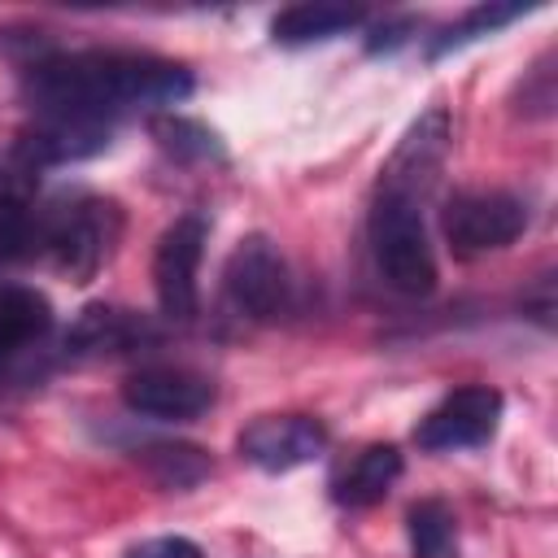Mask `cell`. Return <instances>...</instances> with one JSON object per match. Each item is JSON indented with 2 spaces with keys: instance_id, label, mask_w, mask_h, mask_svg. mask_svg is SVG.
Listing matches in <instances>:
<instances>
[{
  "instance_id": "1",
  "label": "cell",
  "mask_w": 558,
  "mask_h": 558,
  "mask_svg": "<svg viewBox=\"0 0 558 558\" xmlns=\"http://www.w3.org/2000/svg\"><path fill=\"white\" fill-rule=\"evenodd\" d=\"M35 118H100L113 122L126 109H174L192 96V74L179 61L153 52H44L22 70Z\"/></svg>"
},
{
  "instance_id": "2",
  "label": "cell",
  "mask_w": 558,
  "mask_h": 558,
  "mask_svg": "<svg viewBox=\"0 0 558 558\" xmlns=\"http://www.w3.org/2000/svg\"><path fill=\"white\" fill-rule=\"evenodd\" d=\"M39 257L70 283H92L122 235V209L105 196H74L39 214Z\"/></svg>"
},
{
  "instance_id": "3",
  "label": "cell",
  "mask_w": 558,
  "mask_h": 558,
  "mask_svg": "<svg viewBox=\"0 0 558 558\" xmlns=\"http://www.w3.org/2000/svg\"><path fill=\"white\" fill-rule=\"evenodd\" d=\"M366 240L375 270L405 296H427L436 288V253L427 244L423 209L401 196H375L366 218Z\"/></svg>"
},
{
  "instance_id": "4",
  "label": "cell",
  "mask_w": 558,
  "mask_h": 558,
  "mask_svg": "<svg viewBox=\"0 0 558 558\" xmlns=\"http://www.w3.org/2000/svg\"><path fill=\"white\" fill-rule=\"evenodd\" d=\"M527 227V205L510 192H453L440 209V231L453 257H484L514 244Z\"/></svg>"
},
{
  "instance_id": "5",
  "label": "cell",
  "mask_w": 558,
  "mask_h": 558,
  "mask_svg": "<svg viewBox=\"0 0 558 558\" xmlns=\"http://www.w3.org/2000/svg\"><path fill=\"white\" fill-rule=\"evenodd\" d=\"M222 288H227V301L235 305V314L253 318V323H270L288 310V292H292V279H288V262L283 253L275 248L270 235L253 231L244 235L231 257H227V270H222Z\"/></svg>"
},
{
  "instance_id": "6",
  "label": "cell",
  "mask_w": 558,
  "mask_h": 558,
  "mask_svg": "<svg viewBox=\"0 0 558 558\" xmlns=\"http://www.w3.org/2000/svg\"><path fill=\"white\" fill-rule=\"evenodd\" d=\"M205 240H209V222L205 214H183L174 218L153 253V288H157V305L170 323H192L201 310V288H196V270L205 257Z\"/></svg>"
},
{
  "instance_id": "7",
  "label": "cell",
  "mask_w": 558,
  "mask_h": 558,
  "mask_svg": "<svg viewBox=\"0 0 558 558\" xmlns=\"http://www.w3.org/2000/svg\"><path fill=\"white\" fill-rule=\"evenodd\" d=\"M445 157H449V109L432 105L427 113H418L410 122V131L384 161L375 196H401V201L423 205V196L436 187V179L445 170Z\"/></svg>"
},
{
  "instance_id": "8",
  "label": "cell",
  "mask_w": 558,
  "mask_h": 558,
  "mask_svg": "<svg viewBox=\"0 0 558 558\" xmlns=\"http://www.w3.org/2000/svg\"><path fill=\"white\" fill-rule=\"evenodd\" d=\"M501 392L493 384H466L440 397L414 427V445L427 453H453V449H480L493 440L501 423Z\"/></svg>"
},
{
  "instance_id": "9",
  "label": "cell",
  "mask_w": 558,
  "mask_h": 558,
  "mask_svg": "<svg viewBox=\"0 0 558 558\" xmlns=\"http://www.w3.org/2000/svg\"><path fill=\"white\" fill-rule=\"evenodd\" d=\"M323 449H327V427L310 414H262L235 436V453L266 475H288L314 462Z\"/></svg>"
},
{
  "instance_id": "10",
  "label": "cell",
  "mask_w": 558,
  "mask_h": 558,
  "mask_svg": "<svg viewBox=\"0 0 558 558\" xmlns=\"http://www.w3.org/2000/svg\"><path fill=\"white\" fill-rule=\"evenodd\" d=\"M214 397H218L214 379H205L201 371H187V366H140L122 384L126 410H135L144 418H161V423H187V418L205 414L214 405Z\"/></svg>"
},
{
  "instance_id": "11",
  "label": "cell",
  "mask_w": 558,
  "mask_h": 558,
  "mask_svg": "<svg viewBox=\"0 0 558 558\" xmlns=\"http://www.w3.org/2000/svg\"><path fill=\"white\" fill-rule=\"evenodd\" d=\"M157 331L148 327L144 314L122 310V305H87L61 336V353L70 362H100V357H122L144 344H153Z\"/></svg>"
},
{
  "instance_id": "12",
  "label": "cell",
  "mask_w": 558,
  "mask_h": 558,
  "mask_svg": "<svg viewBox=\"0 0 558 558\" xmlns=\"http://www.w3.org/2000/svg\"><path fill=\"white\" fill-rule=\"evenodd\" d=\"M52 331V301L31 283H0V366L26 362Z\"/></svg>"
},
{
  "instance_id": "13",
  "label": "cell",
  "mask_w": 558,
  "mask_h": 558,
  "mask_svg": "<svg viewBox=\"0 0 558 558\" xmlns=\"http://www.w3.org/2000/svg\"><path fill=\"white\" fill-rule=\"evenodd\" d=\"M31 148V157L48 170V166H65V161H87L96 153L109 148L113 122L100 118H35L26 131H17Z\"/></svg>"
},
{
  "instance_id": "14",
  "label": "cell",
  "mask_w": 558,
  "mask_h": 558,
  "mask_svg": "<svg viewBox=\"0 0 558 558\" xmlns=\"http://www.w3.org/2000/svg\"><path fill=\"white\" fill-rule=\"evenodd\" d=\"M401 466L405 462L397 445H366L349 458V466H340V475L331 480V497L349 510H366L388 497V488L401 480Z\"/></svg>"
},
{
  "instance_id": "15",
  "label": "cell",
  "mask_w": 558,
  "mask_h": 558,
  "mask_svg": "<svg viewBox=\"0 0 558 558\" xmlns=\"http://www.w3.org/2000/svg\"><path fill=\"white\" fill-rule=\"evenodd\" d=\"M362 9L353 4H292L283 13H275L270 35L283 48H305V44H327L336 35H349L353 26H362Z\"/></svg>"
},
{
  "instance_id": "16",
  "label": "cell",
  "mask_w": 558,
  "mask_h": 558,
  "mask_svg": "<svg viewBox=\"0 0 558 558\" xmlns=\"http://www.w3.org/2000/svg\"><path fill=\"white\" fill-rule=\"evenodd\" d=\"M148 131H153L157 148H161L166 157L183 161V166H214V161H227V148H222L218 131H209L205 122L183 118V113H174V109L153 113V118H148Z\"/></svg>"
},
{
  "instance_id": "17",
  "label": "cell",
  "mask_w": 558,
  "mask_h": 558,
  "mask_svg": "<svg viewBox=\"0 0 558 558\" xmlns=\"http://www.w3.org/2000/svg\"><path fill=\"white\" fill-rule=\"evenodd\" d=\"M527 9H532V4H519V0H510V4H497V0L475 4V9H466L453 26H445V31L427 44V57L440 61V57H449V52H462L466 44H475V39H484V35H493V31L510 26V22H519Z\"/></svg>"
},
{
  "instance_id": "18",
  "label": "cell",
  "mask_w": 558,
  "mask_h": 558,
  "mask_svg": "<svg viewBox=\"0 0 558 558\" xmlns=\"http://www.w3.org/2000/svg\"><path fill=\"white\" fill-rule=\"evenodd\" d=\"M140 462L148 466V475L161 484V488H192L201 484L214 462L201 445H183V440H161V445H148L140 449Z\"/></svg>"
},
{
  "instance_id": "19",
  "label": "cell",
  "mask_w": 558,
  "mask_h": 558,
  "mask_svg": "<svg viewBox=\"0 0 558 558\" xmlns=\"http://www.w3.org/2000/svg\"><path fill=\"white\" fill-rule=\"evenodd\" d=\"M39 161L31 157L22 135H0V214H22L31 209L39 192Z\"/></svg>"
},
{
  "instance_id": "20",
  "label": "cell",
  "mask_w": 558,
  "mask_h": 558,
  "mask_svg": "<svg viewBox=\"0 0 558 558\" xmlns=\"http://www.w3.org/2000/svg\"><path fill=\"white\" fill-rule=\"evenodd\" d=\"M405 527H410L414 558H458V527H453V514L445 501H436V497L414 501L405 514Z\"/></svg>"
},
{
  "instance_id": "21",
  "label": "cell",
  "mask_w": 558,
  "mask_h": 558,
  "mask_svg": "<svg viewBox=\"0 0 558 558\" xmlns=\"http://www.w3.org/2000/svg\"><path fill=\"white\" fill-rule=\"evenodd\" d=\"M39 235H44V222H39L35 209L0 214V266L39 257Z\"/></svg>"
},
{
  "instance_id": "22",
  "label": "cell",
  "mask_w": 558,
  "mask_h": 558,
  "mask_svg": "<svg viewBox=\"0 0 558 558\" xmlns=\"http://www.w3.org/2000/svg\"><path fill=\"white\" fill-rule=\"evenodd\" d=\"M126 558H205L196 541L187 536H153V541H140L126 549Z\"/></svg>"
},
{
  "instance_id": "23",
  "label": "cell",
  "mask_w": 558,
  "mask_h": 558,
  "mask_svg": "<svg viewBox=\"0 0 558 558\" xmlns=\"http://www.w3.org/2000/svg\"><path fill=\"white\" fill-rule=\"evenodd\" d=\"M410 35H414V17H388V22L371 26V35H366V52H371V57L392 52V48H401Z\"/></svg>"
}]
</instances>
